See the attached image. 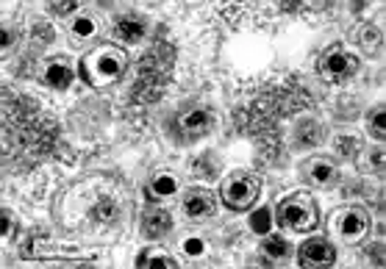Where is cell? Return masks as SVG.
I'll return each instance as SVG.
<instances>
[{"label": "cell", "instance_id": "obj_1", "mask_svg": "<svg viewBox=\"0 0 386 269\" xmlns=\"http://www.w3.org/2000/svg\"><path fill=\"white\" fill-rule=\"evenodd\" d=\"M128 67V58L120 47H111V45H103V47H95L92 53H87L81 58V78L100 89V86H111L114 81L122 78Z\"/></svg>", "mask_w": 386, "mask_h": 269}, {"label": "cell", "instance_id": "obj_2", "mask_svg": "<svg viewBox=\"0 0 386 269\" xmlns=\"http://www.w3.org/2000/svg\"><path fill=\"white\" fill-rule=\"evenodd\" d=\"M262 183L250 172H234L225 183H223V203L231 211H247L256 200H259Z\"/></svg>", "mask_w": 386, "mask_h": 269}, {"label": "cell", "instance_id": "obj_3", "mask_svg": "<svg viewBox=\"0 0 386 269\" xmlns=\"http://www.w3.org/2000/svg\"><path fill=\"white\" fill-rule=\"evenodd\" d=\"M278 220L289 231L306 233V231H311L317 225V206L311 203V197H306V194L289 197V200H284L281 209H278Z\"/></svg>", "mask_w": 386, "mask_h": 269}, {"label": "cell", "instance_id": "obj_4", "mask_svg": "<svg viewBox=\"0 0 386 269\" xmlns=\"http://www.w3.org/2000/svg\"><path fill=\"white\" fill-rule=\"evenodd\" d=\"M183 214L189 220H212L217 214V197L206 189H192L183 197Z\"/></svg>", "mask_w": 386, "mask_h": 269}, {"label": "cell", "instance_id": "obj_5", "mask_svg": "<svg viewBox=\"0 0 386 269\" xmlns=\"http://www.w3.org/2000/svg\"><path fill=\"white\" fill-rule=\"evenodd\" d=\"M297 261L303 266H331L337 261V250L328 239H308L306 244H300Z\"/></svg>", "mask_w": 386, "mask_h": 269}, {"label": "cell", "instance_id": "obj_6", "mask_svg": "<svg viewBox=\"0 0 386 269\" xmlns=\"http://www.w3.org/2000/svg\"><path fill=\"white\" fill-rule=\"evenodd\" d=\"M178 125H181V133H183V137L201 139V137H206V133L214 128V114L206 111V108H192V111H186V114L181 117Z\"/></svg>", "mask_w": 386, "mask_h": 269}, {"label": "cell", "instance_id": "obj_7", "mask_svg": "<svg viewBox=\"0 0 386 269\" xmlns=\"http://www.w3.org/2000/svg\"><path fill=\"white\" fill-rule=\"evenodd\" d=\"M356 67H359L356 56H350V53L342 50V47L331 50V53L323 58V73H326L328 78H348V75L356 73Z\"/></svg>", "mask_w": 386, "mask_h": 269}, {"label": "cell", "instance_id": "obj_8", "mask_svg": "<svg viewBox=\"0 0 386 269\" xmlns=\"http://www.w3.org/2000/svg\"><path fill=\"white\" fill-rule=\"evenodd\" d=\"M367 231H370V217H367V211H361V209L345 211V217H342V222H339V233H342L345 242H361V239L367 236Z\"/></svg>", "mask_w": 386, "mask_h": 269}, {"label": "cell", "instance_id": "obj_9", "mask_svg": "<svg viewBox=\"0 0 386 269\" xmlns=\"http://www.w3.org/2000/svg\"><path fill=\"white\" fill-rule=\"evenodd\" d=\"M170 231H172V217H170L167 211H161V209L145 211V217H142V233H145L148 239H161V236H167Z\"/></svg>", "mask_w": 386, "mask_h": 269}, {"label": "cell", "instance_id": "obj_10", "mask_svg": "<svg viewBox=\"0 0 386 269\" xmlns=\"http://www.w3.org/2000/svg\"><path fill=\"white\" fill-rule=\"evenodd\" d=\"M70 81H73V70H70V64L64 61V58H53V61H47V67H45V84L50 86V89H67L70 86Z\"/></svg>", "mask_w": 386, "mask_h": 269}, {"label": "cell", "instance_id": "obj_11", "mask_svg": "<svg viewBox=\"0 0 386 269\" xmlns=\"http://www.w3.org/2000/svg\"><path fill=\"white\" fill-rule=\"evenodd\" d=\"M117 34H120L125 42L137 45V42H142V39L148 36V23L139 20V17H120V20H117Z\"/></svg>", "mask_w": 386, "mask_h": 269}, {"label": "cell", "instance_id": "obj_12", "mask_svg": "<svg viewBox=\"0 0 386 269\" xmlns=\"http://www.w3.org/2000/svg\"><path fill=\"white\" fill-rule=\"evenodd\" d=\"M308 175H311V180H314V183H319V186L334 183V180L339 178V172H337V164H334V161H328V159H317V161H311V167H308Z\"/></svg>", "mask_w": 386, "mask_h": 269}, {"label": "cell", "instance_id": "obj_13", "mask_svg": "<svg viewBox=\"0 0 386 269\" xmlns=\"http://www.w3.org/2000/svg\"><path fill=\"white\" fill-rule=\"evenodd\" d=\"M150 191H153V197H172L178 191V178L170 172H161L150 180Z\"/></svg>", "mask_w": 386, "mask_h": 269}, {"label": "cell", "instance_id": "obj_14", "mask_svg": "<svg viewBox=\"0 0 386 269\" xmlns=\"http://www.w3.org/2000/svg\"><path fill=\"white\" fill-rule=\"evenodd\" d=\"M139 266H167V269H175L178 266V258L167 255V253H159V250H148L137 258Z\"/></svg>", "mask_w": 386, "mask_h": 269}, {"label": "cell", "instance_id": "obj_15", "mask_svg": "<svg viewBox=\"0 0 386 269\" xmlns=\"http://www.w3.org/2000/svg\"><path fill=\"white\" fill-rule=\"evenodd\" d=\"M273 228V211L270 209H259V211H253V217H250V231L253 233H267Z\"/></svg>", "mask_w": 386, "mask_h": 269}, {"label": "cell", "instance_id": "obj_16", "mask_svg": "<svg viewBox=\"0 0 386 269\" xmlns=\"http://www.w3.org/2000/svg\"><path fill=\"white\" fill-rule=\"evenodd\" d=\"M286 253H289L286 239H281V236H270V239L264 242V255H267V258L278 261V258H286Z\"/></svg>", "mask_w": 386, "mask_h": 269}, {"label": "cell", "instance_id": "obj_17", "mask_svg": "<svg viewBox=\"0 0 386 269\" xmlns=\"http://www.w3.org/2000/svg\"><path fill=\"white\" fill-rule=\"evenodd\" d=\"M95 31H98V25H95V20H92V17L81 14V17H76V20H73V34H76V36L89 39V36H95Z\"/></svg>", "mask_w": 386, "mask_h": 269}, {"label": "cell", "instance_id": "obj_18", "mask_svg": "<svg viewBox=\"0 0 386 269\" xmlns=\"http://www.w3.org/2000/svg\"><path fill=\"white\" fill-rule=\"evenodd\" d=\"M117 214H120V209H117L114 200H100L98 209H95V217L100 222H111V220H117Z\"/></svg>", "mask_w": 386, "mask_h": 269}, {"label": "cell", "instance_id": "obj_19", "mask_svg": "<svg viewBox=\"0 0 386 269\" xmlns=\"http://www.w3.org/2000/svg\"><path fill=\"white\" fill-rule=\"evenodd\" d=\"M370 125H372V130H375V137L383 139V106H378V108L370 114Z\"/></svg>", "mask_w": 386, "mask_h": 269}, {"label": "cell", "instance_id": "obj_20", "mask_svg": "<svg viewBox=\"0 0 386 269\" xmlns=\"http://www.w3.org/2000/svg\"><path fill=\"white\" fill-rule=\"evenodd\" d=\"M203 250H206L203 239H186V242H183V253L192 255V258H195V255H203Z\"/></svg>", "mask_w": 386, "mask_h": 269}, {"label": "cell", "instance_id": "obj_21", "mask_svg": "<svg viewBox=\"0 0 386 269\" xmlns=\"http://www.w3.org/2000/svg\"><path fill=\"white\" fill-rule=\"evenodd\" d=\"M58 14H70V12H76L78 9V3H76V0H64V3H56L53 6Z\"/></svg>", "mask_w": 386, "mask_h": 269}, {"label": "cell", "instance_id": "obj_22", "mask_svg": "<svg viewBox=\"0 0 386 269\" xmlns=\"http://www.w3.org/2000/svg\"><path fill=\"white\" fill-rule=\"evenodd\" d=\"M375 42H378V34H375L372 28H367V31L361 34V45H364L367 50H372V45H375Z\"/></svg>", "mask_w": 386, "mask_h": 269}, {"label": "cell", "instance_id": "obj_23", "mask_svg": "<svg viewBox=\"0 0 386 269\" xmlns=\"http://www.w3.org/2000/svg\"><path fill=\"white\" fill-rule=\"evenodd\" d=\"M0 233H3V236L12 233V217H9V211H3V217H0Z\"/></svg>", "mask_w": 386, "mask_h": 269}, {"label": "cell", "instance_id": "obj_24", "mask_svg": "<svg viewBox=\"0 0 386 269\" xmlns=\"http://www.w3.org/2000/svg\"><path fill=\"white\" fill-rule=\"evenodd\" d=\"M12 42H14V34H12V28H3V47H12Z\"/></svg>", "mask_w": 386, "mask_h": 269}]
</instances>
